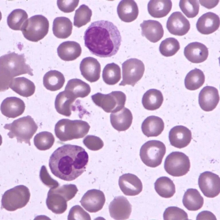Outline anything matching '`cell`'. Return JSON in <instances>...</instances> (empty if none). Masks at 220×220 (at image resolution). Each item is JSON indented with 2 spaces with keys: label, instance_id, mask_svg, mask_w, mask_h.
<instances>
[{
  "label": "cell",
  "instance_id": "cell-8",
  "mask_svg": "<svg viewBox=\"0 0 220 220\" xmlns=\"http://www.w3.org/2000/svg\"><path fill=\"white\" fill-rule=\"evenodd\" d=\"M30 197L28 188L23 185H18L5 192L2 197V206L8 211H14L25 206Z\"/></svg>",
  "mask_w": 220,
  "mask_h": 220
},
{
  "label": "cell",
  "instance_id": "cell-20",
  "mask_svg": "<svg viewBox=\"0 0 220 220\" xmlns=\"http://www.w3.org/2000/svg\"><path fill=\"white\" fill-rule=\"evenodd\" d=\"M23 101L16 97H7L2 102L1 111L2 114L9 118H15L22 115L25 109Z\"/></svg>",
  "mask_w": 220,
  "mask_h": 220
},
{
  "label": "cell",
  "instance_id": "cell-44",
  "mask_svg": "<svg viewBox=\"0 0 220 220\" xmlns=\"http://www.w3.org/2000/svg\"><path fill=\"white\" fill-rule=\"evenodd\" d=\"M163 218L166 220H188L187 213L177 207L171 206L166 209L163 213Z\"/></svg>",
  "mask_w": 220,
  "mask_h": 220
},
{
  "label": "cell",
  "instance_id": "cell-31",
  "mask_svg": "<svg viewBox=\"0 0 220 220\" xmlns=\"http://www.w3.org/2000/svg\"><path fill=\"white\" fill-rule=\"evenodd\" d=\"M72 27V23L68 18L65 17H56L53 22V34L59 38H66L71 34Z\"/></svg>",
  "mask_w": 220,
  "mask_h": 220
},
{
  "label": "cell",
  "instance_id": "cell-48",
  "mask_svg": "<svg viewBox=\"0 0 220 220\" xmlns=\"http://www.w3.org/2000/svg\"><path fill=\"white\" fill-rule=\"evenodd\" d=\"M219 1V0L199 1L201 5L208 9H211L215 7L218 3Z\"/></svg>",
  "mask_w": 220,
  "mask_h": 220
},
{
  "label": "cell",
  "instance_id": "cell-29",
  "mask_svg": "<svg viewBox=\"0 0 220 220\" xmlns=\"http://www.w3.org/2000/svg\"><path fill=\"white\" fill-rule=\"evenodd\" d=\"M76 99L70 93L65 90L59 93L56 96L55 107L57 111L63 115L69 116L71 114L72 104Z\"/></svg>",
  "mask_w": 220,
  "mask_h": 220
},
{
  "label": "cell",
  "instance_id": "cell-9",
  "mask_svg": "<svg viewBox=\"0 0 220 220\" xmlns=\"http://www.w3.org/2000/svg\"><path fill=\"white\" fill-rule=\"evenodd\" d=\"M93 102L107 113H114L124 107L126 100L123 92L113 91L108 94L97 93L91 96Z\"/></svg>",
  "mask_w": 220,
  "mask_h": 220
},
{
  "label": "cell",
  "instance_id": "cell-42",
  "mask_svg": "<svg viewBox=\"0 0 220 220\" xmlns=\"http://www.w3.org/2000/svg\"><path fill=\"white\" fill-rule=\"evenodd\" d=\"M180 49V45L178 40L174 38H168L162 41L159 48L160 53L166 57L175 55Z\"/></svg>",
  "mask_w": 220,
  "mask_h": 220
},
{
  "label": "cell",
  "instance_id": "cell-45",
  "mask_svg": "<svg viewBox=\"0 0 220 220\" xmlns=\"http://www.w3.org/2000/svg\"><path fill=\"white\" fill-rule=\"evenodd\" d=\"M68 220H91L89 214L80 206L76 205L70 209L68 216Z\"/></svg>",
  "mask_w": 220,
  "mask_h": 220
},
{
  "label": "cell",
  "instance_id": "cell-47",
  "mask_svg": "<svg viewBox=\"0 0 220 220\" xmlns=\"http://www.w3.org/2000/svg\"><path fill=\"white\" fill-rule=\"evenodd\" d=\"M215 215L211 212L204 211L201 212L197 215L196 220H217Z\"/></svg>",
  "mask_w": 220,
  "mask_h": 220
},
{
  "label": "cell",
  "instance_id": "cell-37",
  "mask_svg": "<svg viewBox=\"0 0 220 220\" xmlns=\"http://www.w3.org/2000/svg\"><path fill=\"white\" fill-rule=\"evenodd\" d=\"M28 17V14L24 10L15 9L8 16L7 24L9 28L13 30L21 31Z\"/></svg>",
  "mask_w": 220,
  "mask_h": 220
},
{
  "label": "cell",
  "instance_id": "cell-22",
  "mask_svg": "<svg viewBox=\"0 0 220 220\" xmlns=\"http://www.w3.org/2000/svg\"><path fill=\"white\" fill-rule=\"evenodd\" d=\"M220 19L218 15L212 12H208L201 15L196 24L197 30L205 35L212 34L219 27Z\"/></svg>",
  "mask_w": 220,
  "mask_h": 220
},
{
  "label": "cell",
  "instance_id": "cell-25",
  "mask_svg": "<svg viewBox=\"0 0 220 220\" xmlns=\"http://www.w3.org/2000/svg\"><path fill=\"white\" fill-rule=\"evenodd\" d=\"M117 12L119 18L125 22H130L135 20L139 14L137 3L134 0H123L119 3Z\"/></svg>",
  "mask_w": 220,
  "mask_h": 220
},
{
  "label": "cell",
  "instance_id": "cell-11",
  "mask_svg": "<svg viewBox=\"0 0 220 220\" xmlns=\"http://www.w3.org/2000/svg\"><path fill=\"white\" fill-rule=\"evenodd\" d=\"M122 66V80L119 85L134 87L143 76L145 71L144 63L137 58H131L124 62Z\"/></svg>",
  "mask_w": 220,
  "mask_h": 220
},
{
  "label": "cell",
  "instance_id": "cell-18",
  "mask_svg": "<svg viewBox=\"0 0 220 220\" xmlns=\"http://www.w3.org/2000/svg\"><path fill=\"white\" fill-rule=\"evenodd\" d=\"M168 137L172 146L181 149L185 147L190 143L192 139V133L185 126L177 125L170 130Z\"/></svg>",
  "mask_w": 220,
  "mask_h": 220
},
{
  "label": "cell",
  "instance_id": "cell-26",
  "mask_svg": "<svg viewBox=\"0 0 220 220\" xmlns=\"http://www.w3.org/2000/svg\"><path fill=\"white\" fill-rule=\"evenodd\" d=\"M58 55L65 61H71L78 57L82 52L79 44L73 41H67L61 43L57 48Z\"/></svg>",
  "mask_w": 220,
  "mask_h": 220
},
{
  "label": "cell",
  "instance_id": "cell-16",
  "mask_svg": "<svg viewBox=\"0 0 220 220\" xmlns=\"http://www.w3.org/2000/svg\"><path fill=\"white\" fill-rule=\"evenodd\" d=\"M119 185L121 191L127 196L137 195L142 191L143 188L140 180L136 175L130 173L120 176Z\"/></svg>",
  "mask_w": 220,
  "mask_h": 220
},
{
  "label": "cell",
  "instance_id": "cell-33",
  "mask_svg": "<svg viewBox=\"0 0 220 220\" xmlns=\"http://www.w3.org/2000/svg\"><path fill=\"white\" fill-rule=\"evenodd\" d=\"M171 0H150L148 3V10L152 17L160 18L166 16L171 10Z\"/></svg>",
  "mask_w": 220,
  "mask_h": 220
},
{
  "label": "cell",
  "instance_id": "cell-4",
  "mask_svg": "<svg viewBox=\"0 0 220 220\" xmlns=\"http://www.w3.org/2000/svg\"><path fill=\"white\" fill-rule=\"evenodd\" d=\"M3 128L9 131L7 135L9 138H15L18 143L24 142L30 146V140L38 127L34 119L28 115L16 119L11 123L6 124Z\"/></svg>",
  "mask_w": 220,
  "mask_h": 220
},
{
  "label": "cell",
  "instance_id": "cell-32",
  "mask_svg": "<svg viewBox=\"0 0 220 220\" xmlns=\"http://www.w3.org/2000/svg\"><path fill=\"white\" fill-rule=\"evenodd\" d=\"M182 203L184 206L188 210L196 211L202 207L204 199L197 189L189 188L184 193Z\"/></svg>",
  "mask_w": 220,
  "mask_h": 220
},
{
  "label": "cell",
  "instance_id": "cell-34",
  "mask_svg": "<svg viewBox=\"0 0 220 220\" xmlns=\"http://www.w3.org/2000/svg\"><path fill=\"white\" fill-rule=\"evenodd\" d=\"M65 80L64 77L61 72L55 70H50L44 75L43 84L46 89L54 91L60 89L63 87Z\"/></svg>",
  "mask_w": 220,
  "mask_h": 220
},
{
  "label": "cell",
  "instance_id": "cell-39",
  "mask_svg": "<svg viewBox=\"0 0 220 220\" xmlns=\"http://www.w3.org/2000/svg\"><path fill=\"white\" fill-rule=\"evenodd\" d=\"M102 76L103 81L107 84L115 85L121 79V68L114 63L108 64L103 68Z\"/></svg>",
  "mask_w": 220,
  "mask_h": 220
},
{
  "label": "cell",
  "instance_id": "cell-43",
  "mask_svg": "<svg viewBox=\"0 0 220 220\" xmlns=\"http://www.w3.org/2000/svg\"><path fill=\"white\" fill-rule=\"evenodd\" d=\"M179 6L188 18H194L199 13V5L198 0H180Z\"/></svg>",
  "mask_w": 220,
  "mask_h": 220
},
{
  "label": "cell",
  "instance_id": "cell-7",
  "mask_svg": "<svg viewBox=\"0 0 220 220\" xmlns=\"http://www.w3.org/2000/svg\"><path fill=\"white\" fill-rule=\"evenodd\" d=\"M166 151V146L162 142L151 140L141 146L140 155L142 161L146 165L155 168L161 164Z\"/></svg>",
  "mask_w": 220,
  "mask_h": 220
},
{
  "label": "cell",
  "instance_id": "cell-19",
  "mask_svg": "<svg viewBox=\"0 0 220 220\" xmlns=\"http://www.w3.org/2000/svg\"><path fill=\"white\" fill-rule=\"evenodd\" d=\"M80 69L82 76L91 82L97 81L100 78V64L97 59L93 57L84 58L80 63Z\"/></svg>",
  "mask_w": 220,
  "mask_h": 220
},
{
  "label": "cell",
  "instance_id": "cell-36",
  "mask_svg": "<svg viewBox=\"0 0 220 220\" xmlns=\"http://www.w3.org/2000/svg\"><path fill=\"white\" fill-rule=\"evenodd\" d=\"M154 188L159 196L166 198L172 197L176 192L173 181L166 176H162L157 179L154 183Z\"/></svg>",
  "mask_w": 220,
  "mask_h": 220
},
{
  "label": "cell",
  "instance_id": "cell-30",
  "mask_svg": "<svg viewBox=\"0 0 220 220\" xmlns=\"http://www.w3.org/2000/svg\"><path fill=\"white\" fill-rule=\"evenodd\" d=\"M164 100L163 95L160 90L151 89L144 94L142 103L144 107L148 110L153 111L159 109Z\"/></svg>",
  "mask_w": 220,
  "mask_h": 220
},
{
  "label": "cell",
  "instance_id": "cell-13",
  "mask_svg": "<svg viewBox=\"0 0 220 220\" xmlns=\"http://www.w3.org/2000/svg\"><path fill=\"white\" fill-rule=\"evenodd\" d=\"M105 201V197L103 192L92 189L88 190L84 194L80 202L89 212L96 213L102 209Z\"/></svg>",
  "mask_w": 220,
  "mask_h": 220
},
{
  "label": "cell",
  "instance_id": "cell-41",
  "mask_svg": "<svg viewBox=\"0 0 220 220\" xmlns=\"http://www.w3.org/2000/svg\"><path fill=\"white\" fill-rule=\"evenodd\" d=\"M92 11L88 6L82 4L77 9L74 17V25L78 28L87 24L91 20Z\"/></svg>",
  "mask_w": 220,
  "mask_h": 220
},
{
  "label": "cell",
  "instance_id": "cell-3",
  "mask_svg": "<svg viewBox=\"0 0 220 220\" xmlns=\"http://www.w3.org/2000/svg\"><path fill=\"white\" fill-rule=\"evenodd\" d=\"M33 76V70L26 63L23 54L8 53L0 58V91L8 89L14 77L23 74Z\"/></svg>",
  "mask_w": 220,
  "mask_h": 220
},
{
  "label": "cell",
  "instance_id": "cell-15",
  "mask_svg": "<svg viewBox=\"0 0 220 220\" xmlns=\"http://www.w3.org/2000/svg\"><path fill=\"white\" fill-rule=\"evenodd\" d=\"M166 26L170 34L180 36L186 34L190 28L189 21L180 11L171 14L168 19Z\"/></svg>",
  "mask_w": 220,
  "mask_h": 220
},
{
  "label": "cell",
  "instance_id": "cell-38",
  "mask_svg": "<svg viewBox=\"0 0 220 220\" xmlns=\"http://www.w3.org/2000/svg\"><path fill=\"white\" fill-rule=\"evenodd\" d=\"M205 77L203 72L195 68L189 72L184 79V85L186 89L194 91L201 87L205 81Z\"/></svg>",
  "mask_w": 220,
  "mask_h": 220
},
{
  "label": "cell",
  "instance_id": "cell-1",
  "mask_svg": "<svg viewBox=\"0 0 220 220\" xmlns=\"http://www.w3.org/2000/svg\"><path fill=\"white\" fill-rule=\"evenodd\" d=\"M89 156L82 147L66 144L57 148L50 157L49 166L56 176L66 181L73 180L86 170Z\"/></svg>",
  "mask_w": 220,
  "mask_h": 220
},
{
  "label": "cell",
  "instance_id": "cell-35",
  "mask_svg": "<svg viewBox=\"0 0 220 220\" xmlns=\"http://www.w3.org/2000/svg\"><path fill=\"white\" fill-rule=\"evenodd\" d=\"M65 90L72 94L75 98H84L90 93L89 85L81 80L73 78L69 80L65 87Z\"/></svg>",
  "mask_w": 220,
  "mask_h": 220
},
{
  "label": "cell",
  "instance_id": "cell-5",
  "mask_svg": "<svg viewBox=\"0 0 220 220\" xmlns=\"http://www.w3.org/2000/svg\"><path fill=\"white\" fill-rule=\"evenodd\" d=\"M78 189L76 185L65 184L50 189L46 200L49 209L56 214H61L67 209V202L75 195Z\"/></svg>",
  "mask_w": 220,
  "mask_h": 220
},
{
  "label": "cell",
  "instance_id": "cell-24",
  "mask_svg": "<svg viewBox=\"0 0 220 220\" xmlns=\"http://www.w3.org/2000/svg\"><path fill=\"white\" fill-rule=\"evenodd\" d=\"M133 116L128 108L124 107L119 111L112 113L110 121L113 127L117 131H121L127 130L131 125Z\"/></svg>",
  "mask_w": 220,
  "mask_h": 220
},
{
  "label": "cell",
  "instance_id": "cell-10",
  "mask_svg": "<svg viewBox=\"0 0 220 220\" xmlns=\"http://www.w3.org/2000/svg\"><path fill=\"white\" fill-rule=\"evenodd\" d=\"M190 166L188 157L184 153L173 152L166 158L164 168L169 174L175 177L186 175L189 171Z\"/></svg>",
  "mask_w": 220,
  "mask_h": 220
},
{
  "label": "cell",
  "instance_id": "cell-2",
  "mask_svg": "<svg viewBox=\"0 0 220 220\" xmlns=\"http://www.w3.org/2000/svg\"><path fill=\"white\" fill-rule=\"evenodd\" d=\"M84 39L85 46L90 52L101 58L116 54L121 41L117 27L112 22L104 20L91 23L84 33Z\"/></svg>",
  "mask_w": 220,
  "mask_h": 220
},
{
  "label": "cell",
  "instance_id": "cell-17",
  "mask_svg": "<svg viewBox=\"0 0 220 220\" xmlns=\"http://www.w3.org/2000/svg\"><path fill=\"white\" fill-rule=\"evenodd\" d=\"M199 103L201 109L205 111H213L219 101L218 91L215 87L207 86L203 88L199 93Z\"/></svg>",
  "mask_w": 220,
  "mask_h": 220
},
{
  "label": "cell",
  "instance_id": "cell-12",
  "mask_svg": "<svg viewBox=\"0 0 220 220\" xmlns=\"http://www.w3.org/2000/svg\"><path fill=\"white\" fill-rule=\"evenodd\" d=\"M198 183L200 189L207 197L213 198L220 193V177L212 172L207 171L201 173Z\"/></svg>",
  "mask_w": 220,
  "mask_h": 220
},
{
  "label": "cell",
  "instance_id": "cell-27",
  "mask_svg": "<svg viewBox=\"0 0 220 220\" xmlns=\"http://www.w3.org/2000/svg\"><path fill=\"white\" fill-rule=\"evenodd\" d=\"M164 127V124L162 119L154 115L147 117L141 125L143 133L148 137L158 136L161 133Z\"/></svg>",
  "mask_w": 220,
  "mask_h": 220
},
{
  "label": "cell",
  "instance_id": "cell-46",
  "mask_svg": "<svg viewBox=\"0 0 220 220\" xmlns=\"http://www.w3.org/2000/svg\"><path fill=\"white\" fill-rule=\"evenodd\" d=\"M79 1L73 0H57V5L58 8L65 13L73 11L78 5Z\"/></svg>",
  "mask_w": 220,
  "mask_h": 220
},
{
  "label": "cell",
  "instance_id": "cell-6",
  "mask_svg": "<svg viewBox=\"0 0 220 220\" xmlns=\"http://www.w3.org/2000/svg\"><path fill=\"white\" fill-rule=\"evenodd\" d=\"M49 27V21L47 18L42 15H37L27 20L21 31L26 39L38 42L47 34Z\"/></svg>",
  "mask_w": 220,
  "mask_h": 220
},
{
  "label": "cell",
  "instance_id": "cell-14",
  "mask_svg": "<svg viewBox=\"0 0 220 220\" xmlns=\"http://www.w3.org/2000/svg\"><path fill=\"white\" fill-rule=\"evenodd\" d=\"M111 217L115 220L128 219L132 211V206L123 196L115 197L109 206Z\"/></svg>",
  "mask_w": 220,
  "mask_h": 220
},
{
  "label": "cell",
  "instance_id": "cell-28",
  "mask_svg": "<svg viewBox=\"0 0 220 220\" xmlns=\"http://www.w3.org/2000/svg\"><path fill=\"white\" fill-rule=\"evenodd\" d=\"M9 87L20 95L25 97L33 95L36 89L34 83L23 77L13 78L9 85Z\"/></svg>",
  "mask_w": 220,
  "mask_h": 220
},
{
  "label": "cell",
  "instance_id": "cell-23",
  "mask_svg": "<svg viewBox=\"0 0 220 220\" xmlns=\"http://www.w3.org/2000/svg\"><path fill=\"white\" fill-rule=\"evenodd\" d=\"M142 35L153 43L159 41L163 37L164 30L162 25L156 20H144L140 24Z\"/></svg>",
  "mask_w": 220,
  "mask_h": 220
},
{
  "label": "cell",
  "instance_id": "cell-40",
  "mask_svg": "<svg viewBox=\"0 0 220 220\" xmlns=\"http://www.w3.org/2000/svg\"><path fill=\"white\" fill-rule=\"evenodd\" d=\"M54 142L53 135L50 132L44 131L37 133L34 137V145L39 150H46L50 149Z\"/></svg>",
  "mask_w": 220,
  "mask_h": 220
},
{
  "label": "cell",
  "instance_id": "cell-21",
  "mask_svg": "<svg viewBox=\"0 0 220 220\" xmlns=\"http://www.w3.org/2000/svg\"><path fill=\"white\" fill-rule=\"evenodd\" d=\"M184 54L190 62L199 63L207 60L209 51L207 48L203 44L194 42L189 44L184 48Z\"/></svg>",
  "mask_w": 220,
  "mask_h": 220
}]
</instances>
